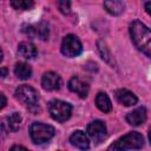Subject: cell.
I'll list each match as a JSON object with an SVG mask.
<instances>
[{
    "label": "cell",
    "mask_w": 151,
    "mask_h": 151,
    "mask_svg": "<svg viewBox=\"0 0 151 151\" xmlns=\"http://www.w3.org/2000/svg\"><path fill=\"white\" fill-rule=\"evenodd\" d=\"M130 35L134 46L151 58V29L142 21L134 20L130 25Z\"/></svg>",
    "instance_id": "6da1fadb"
},
{
    "label": "cell",
    "mask_w": 151,
    "mask_h": 151,
    "mask_svg": "<svg viewBox=\"0 0 151 151\" xmlns=\"http://www.w3.org/2000/svg\"><path fill=\"white\" fill-rule=\"evenodd\" d=\"M144 145V138L139 132H130L116 142H113L107 151H126L131 149H140Z\"/></svg>",
    "instance_id": "7a4b0ae2"
},
{
    "label": "cell",
    "mask_w": 151,
    "mask_h": 151,
    "mask_svg": "<svg viewBox=\"0 0 151 151\" xmlns=\"http://www.w3.org/2000/svg\"><path fill=\"white\" fill-rule=\"evenodd\" d=\"M54 127L42 123H33L29 127V134L35 144H42L48 142L54 136Z\"/></svg>",
    "instance_id": "3957f363"
},
{
    "label": "cell",
    "mask_w": 151,
    "mask_h": 151,
    "mask_svg": "<svg viewBox=\"0 0 151 151\" xmlns=\"http://www.w3.org/2000/svg\"><path fill=\"white\" fill-rule=\"evenodd\" d=\"M48 111H50L51 117L54 120L63 123V122H66L71 117L72 106L68 103H66V101L54 99V100H51L50 101V104H48Z\"/></svg>",
    "instance_id": "277c9868"
},
{
    "label": "cell",
    "mask_w": 151,
    "mask_h": 151,
    "mask_svg": "<svg viewBox=\"0 0 151 151\" xmlns=\"http://www.w3.org/2000/svg\"><path fill=\"white\" fill-rule=\"evenodd\" d=\"M15 98L27 107L37 106L39 96L35 88L28 85H21L15 90Z\"/></svg>",
    "instance_id": "5b68a950"
},
{
    "label": "cell",
    "mask_w": 151,
    "mask_h": 151,
    "mask_svg": "<svg viewBox=\"0 0 151 151\" xmlns=\"http://www.w3.org/2000/svg\"><path fill=\"white\" fill-rule=\"evenodd\" d=\"M81 51H83V45L76 35L68 34L64 38L61 42V53L65 57H68V58L77 57L81 53Z\"/></svg>",
    "instance_id": "8992f818"
},
{
    "label": "cell",
    "mask_w": 151,
    "mask_h": 151,
    "mask_svg": "<svg viewBox=\"0 0 151 151\" xmlns=\"http://www.w3.org/2000/svg\"><path fill=\"white\" fill-rule=\"evenodd\" d=\"M86 132L96 144H99L106 137V125L101 120H94L87 125Z\"/></svg>",
    "instance_id": "52a82bcc"
},
{
    "label": "cell",
    "mask_w": 151,
    "mask_h": 151,
    "mask_svg": "<svg viewBox=\"0 0 151 151\" xmlns=\"http://www.w3.org/2000/svg\"><path fill=\"white\" fill-rule=\"evenodd\" d=\"M68 88H70L72 92L77 93L80 98H86L87 94H88L90 86H88V84H87L85 80H83L81 78H79V77H73V78H71L70 81H68Z\"/></svg>",
    "instance_id": "ba28073f"
},
{
    "label": "cell",
    "mask_w": 151,
    "mask_h": 151,
    "mask_svg": "<svg viewBox=\"0 0 151 151\" xmlns=\"http://www.w3.org/2000/svg\"><path fill=\"white\" fill-rule=\"evenodd\" d=\"M41 85L46 91H55L61 85V79L55 72H46L41 78Z\"/></svg>",
    "instance_id": "9c48e42d"
},
{
    "label": "cell",
    "mask_w": 151,
    "mask_h": 151,
    "mask_svg": "<svg viewBox=\"0 0 151 151\" xmlns=\"http://www.w3.org/2000/svg\"><path fill=\"white\" fill-rule=\"evenodd\" d=\"M126 122L132 126H139L146 120V110L145 107H138L132 112H129L125 117Z\"/></svg>",
    "instance_id": "30bf717a"
},
{
    "label": "cell",
    "mask_w": 151,
    "mask_h": 151,
    "mask_svg": "<svg viewBox=\"0 0 151 151\" xmlns=\"http://www.w3.org/2000/svg\"><path fill=\"white\" fill-rule=\"evenodd\" d=\"M70 142H71V144H72L73 146L78 147L79 150H83V151H85V150H87V149L90 147V142H88L87 136L85 134V132H83V131H80V130L74 131V132L71 134Z\"/></svg>",
    "instance_id": "8fae6325"
},
{
    "label": "cell",
    "mask_w": 151,
    "mask_h": 151,
    "mask_svg": "<svg viewBox=\"0 0 151 151\" xmlns=\"http://www.w3.org/2000/svg\"><path fill=\"white\" fill-rule=\"evenodd\" d=\"M24 31L29 37H39L42 40L48 38V26L45 22H39L34 26H27V28Z\"/></svg>",
    "instance_id": "7c38bea8"
},
{
    "label": "cell",
    "mask_w": 151,
    "mask_h": 151,
    "mask_svg": "<svg viewBox=\"0 0 151 151\" xmlns=\"http://www.w3.org/2000/svg\"><path fill=\"white\" fill-rule=\"evenodd\" d=\"M116 98L117 100L125 105V106H132V105H136L137 101H138V98L136 97L134 93H132L131 91L129 90H125V88H120V90H117L116 91Z\"/></svg>",
    "instance_id": "4fadbf2b"
},
{
    "label": "cell",
    "mask_w": 151,
    "mask_h": 151,
    "mask_svg": "<svg viewBox=\"0 0 151 151\" xmlns=\"http://www.w3.org/2000/svg\"><path fill=\"white\" fill-rule=\"evenodd\" d=\"M18 53L25 59H32L38 54L37 47L31 41H22L18 46Z\"/></svg>",
    "instance_id": "5bb4252c"
},
{
    "label": "cell",
    "mask_w": 151,
    "mask_h": 151,
    "mask_svg": "<svg viewBox=\"0 0 151 151\" xmlns=\"http://www.w3.org/2000/svg\"><path fill=\"white\" fill-rule=\"evenodd\" d=\"M96 105L97 107L104 112V113H107L112 110V104H111V100L109 98V96L104 92H99L96 97Z\"/></svg>",
    "instance_id": "9a60e30c"
},
{
    "label": "cell",
    "mask_w": 151,
    "mask_h": 151,
    "mask_svg": "<svg viewBox=\"0 0 151 151\" xmlns=\"http://www.w3.org/2000/svg\"><path fill=\"white\" fill-rule=\"evenodd\" d=\"M104 7L105 9L112 14V15H119L124 12L125 5L123 1H118V0H113V1H105L104 2Z\"/></svg>",
    "instance_id": "2e32d148"
},
{
    "label": "cell",
    "mask_w": 151,
    "mask_h": 151,
    "mask_svg": "<svg viewBox=\"0 0 151 151\" xmlns=\"http://www.w3.org/2000/svg\"><path fill=\"white\" fill-rule=\"evenodd\" d=\"M14 73L20 79H28L32 76V68L26 63H17L14 66Z\"/></svg>",
    "instance_id": "e0dca14e"
},
{
    "label": "cell",
    "mask_w": 151,
    "mask_h": 151,
    "mask_svg": "<svg viewBox=\"0 0 151 151\" xmlns=\"http://www.w3.org/2000/svg\"><path fill=\"white\" fill-rule=\"evenodd\" d=\"M6 120H7L6 124H7V126H8V130L15 132V131L19 130L22 119H21V116H20L18 112H13L11 116H8V117L6 118Z\"/></svg>",
    "instance_id": "ac0fdd59"
},
{
    "label": "cell",
    "mask_w": 151,
    "mask_h": 151,
    "mask_svg": "<svg viewBox=\"0 0 151 151\" xmlns=\"http://www.w3.org/2000/svg\"><path fill=\"white\" fill-rule=\"evenodd\" d=\"M11 6L15 9L26 11V9H31L34 6V2L32 0H12Z\"/></svg>",
    "instance_id": "d6986e66"
},
{
    "label": "cell",
    "mask_w": 151,
    "mask_h": 151,
    "mask_svg": "<svg viewBox=\"0 0 151 151\" xmlns=\"http://www.w3.org/2000/svg\"><path fill=\"white\" fill-rule=\"evenodd\" d=\"M57 6H58L59 11L64 14H68L71 12V2L70 1H58Z\"/></svg>",
    "instance_id": "ffe728a7"
},
{
    "label": "cell",
    "mask_w": 151,
    "mask_h": 151,
    "mask_svg": "<svg viewBox=\"0 0 151 151\" xmlns=\"http://www.w3.org/2000/svg\"><path fill=\"white\" fill-rule=\"evenodd\" d=\"M98 46H99V52H100V54H101V58L105 59L106 61H110V57H111V54H110L107 47H106L105 45H101L100 41L98 42Z\"/></svg>",
    "instance_id": "44dd1931"
},
{
    "label": "cell",
    "mask_w": 151,
    "mask_h": 151,
    "mask_svg": "<svg viewBox=\"0 0 151 151\" xmlns=\"http://www.w3.org/2000/svg\"><path fill=\"white\" fill-rule=\"evenodd\" d=\"M9 151H28L26 147H24V146H21V145H14V146H12L11 147V150Z\"/></svg>",
    "instance_id": "7402d4cb"
},
{
    "label": "cell",
    "mask_w": 151,
    "mask_h": 151,
    "mask_svg": "<svg viewBox=\"0 0 151 151\" xmlns=\"http://www.w3.org/2000/svg\"><path fill=\"white\" fill-rule=\"evenodd\" d=\"M0 97H1V109H4L5 107V105H6V97H5V94L4 93H1L0 94Z\"/></svg>",
    "instance_id": "603a6c76"
},
{
    "label": "cell",
    "mask_w": 151,
    "mask_h": 151,
    "mask_svg": "<svg viewBox=\"0 0 151 151\" xmlns=\"http://www.w3.org/2000/svg\"><path fill=\"white\" fill-rule=\"evenodd\" d=\"M145 11L151 15V1L149 2H145Z\"/></svg>",
    "instance_id": "cb8c5ba5"
},
{
    "label": "cell",
    "mask_w": 151,
    "mask_h": 151,
    "mask_svg": "<svg viewBox=\"0 0 151 151\" xmlns=\"http://www.w3.org/2000/svg\"><path fill=\"white\" fill-rule=\"evenodd\" d=\"M6 74H7V70H6L5 67H1V77H2V78H5V77H6Z\"/></svg>",
    "instance_id": "d4e9b609"
},
{
    "label": "cell",
    "mask_w": 151,
    "mask_h": 151,
    "mask_svg": "<svg viewBox=\"0 0 151 151\" xmlns=\"http://www.w3.org/2000/svg\"><path fill=\"white\" fill-rule=\"evenodd\" d=\"M149 139H150V143H151V127L149 130Z\"/></svg>",
    "instance_id": "484cf974"
}]
</instances>
